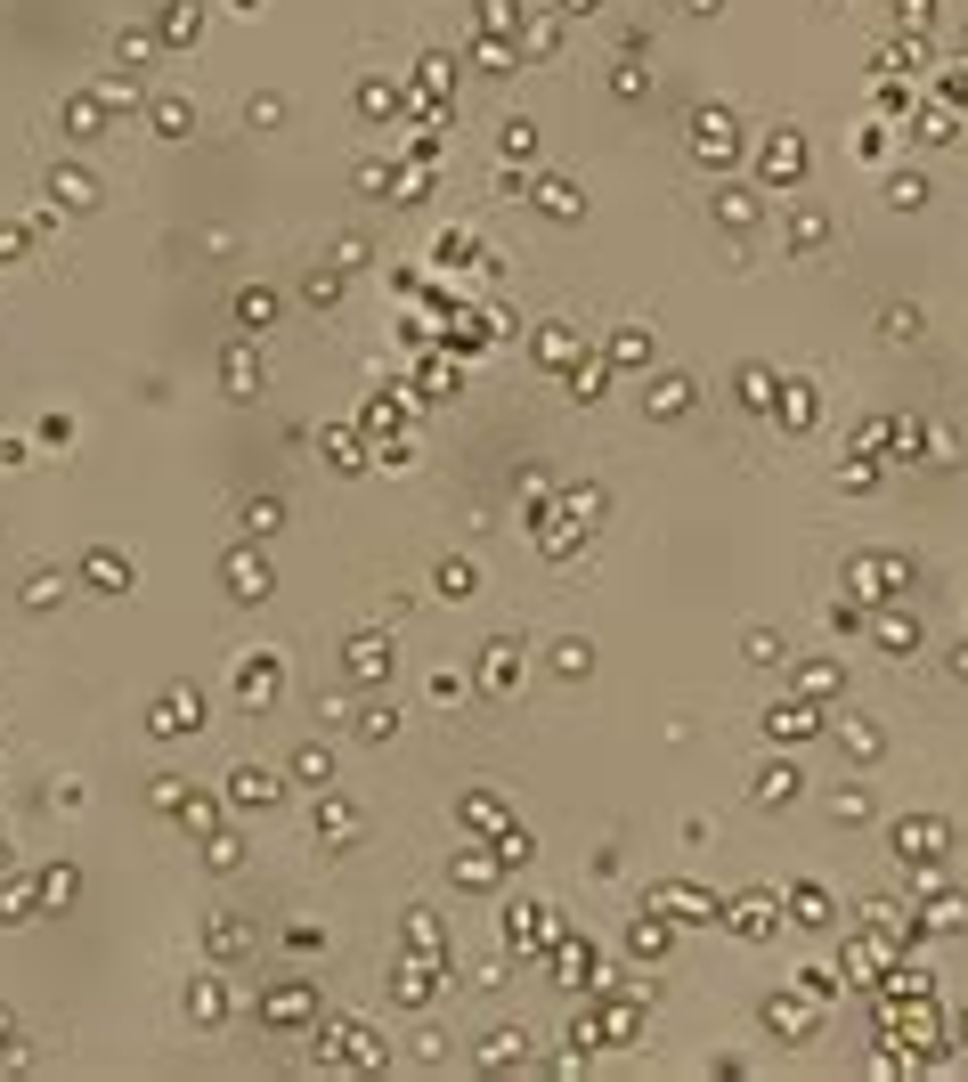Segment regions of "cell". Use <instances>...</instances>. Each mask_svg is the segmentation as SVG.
<instances>
[{"label": "cell", "mask_w": 968, "mask_h": 1082, "mask_svg": "<svg viewBox=\"0 0 968 1082\" xmlns=\"http://www.w3.org/2000/svg\"><path fill=\"white\" fill-rule=\"evenodd\" d=\"M0 1042H9V1009H0Z\"/></svg>", "instance_id": "1"}, {"label": "cell", "mask_w": 968, "mask_h": 1082, "mask_svg": "<svg viewBox=\"0 0 968 1082\" xmlns=\"http://www.w3.org/2000/svg\"><path fill=\"white\" fill-rule=\"evenodd\" d=\"M0 871H9V847H0Z\"/></svg>", "instance_id": "2"}]
</instances>
